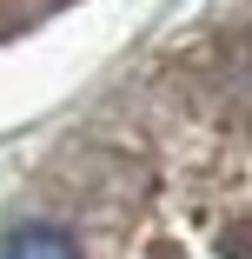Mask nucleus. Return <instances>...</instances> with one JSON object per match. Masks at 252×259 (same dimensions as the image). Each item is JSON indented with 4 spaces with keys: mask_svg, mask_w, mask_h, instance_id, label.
Here are the masks:
<instances>
[{
    "mask_svg": "<svg viewBox=\"0 0 252 259\" xmlns=\"http://www.w3.org/2000/svg\"><path fill=\"white\" fill-rule=\"evenodd\" d=\"M0 259H80V252H73V239L60 226H20Z\"/></svg>",
    "mask_w": 252,
    "mask_h": 259,
    "instance_id": "1",
    "label": "nucleus"
}]
</instances>
